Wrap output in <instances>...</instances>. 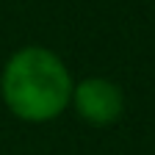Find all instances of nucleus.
I'll list each match as a JSON object with an SVG mask.
<instances>
[{
  "mask_svg": "<svg viewBox=\"0 0 155 155\" xmlns=\"http://www.w3.org/2000/svg\"><path fill=\"white\" fill-rule=\"evenodd\" d=\"M72 75L53 50L28 45L17 50L0 78L6 108L22 122H50L61 116L72 100Z\"/></svg>",
  "mask_w": 155,
  "mask_h": 155,
  "instance_id": "1",
  "label": "nucleus"
},
{
  "mask_svg": "<svg viewBox=\"0 0 155 155\" xmlns=\"http://www.w3.org/2000/svg\"><path fill=\"white\" fill-rule=\"evenodd\" d=\"M69 105H75L78 116L83 122H89L94 127H105L122 116L125 94L108 78H86V81L75 83Z\"/></svg>",
  "mask_w": 155,
  "mask_h": 155,
  "instance_id": "2",
  "label": "nucleus"
}]
</instances>
